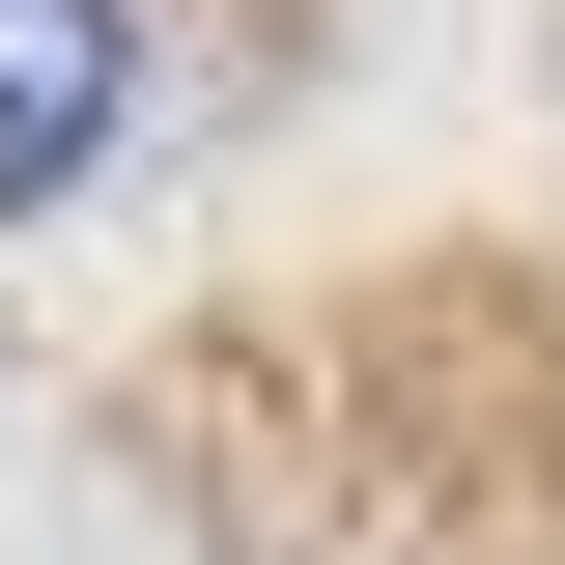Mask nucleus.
Here are the masks:
<instances>
[{
	"mask_svg": "<svg viewBox=\"0 0 565 565\" xmlns=\"http://www.w3.org/2000/svg\"><path fill=\"white\" fill-rule=\"evenodd\" d=\"M141 114V0H0V226Z\"/></svg>",
	"mask_w": 565,
	"mask_h": 565,
	"instance_id": "obj_1",
	"label": "nucleus"
}]
</instances>
